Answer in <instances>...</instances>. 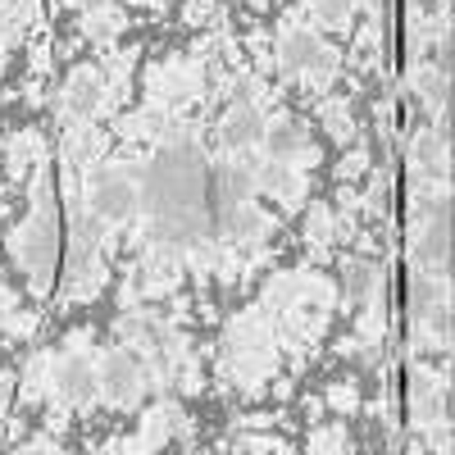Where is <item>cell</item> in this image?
I'll list each match as a JSON object with an SVG mask.
<instances>
[{
    "label": "cell",
    "mask_w": 455,
    "mask_h": 455,
    "mask_svg": "<svg viewBox=\"0 0 455 455\" xmlns=\"http://www.w3.org/2000/svg\"><path fill=\"white\" fill-rule=\"evenodd\" d=\"M205 187L210 169L196 146H160L141 178V210L150 214V233L173 246H192L205 233Z\"/></svg>",
    "instance_id": "6da1fadb"
},
{
    "label": "cell",
    "mask_w": 455,
    "mask_h": 455,
    "mask_svg": "<svg viewBox=\"0 0 455 455\" xmlns=\"http://www.w3.org/2000/svg\"><path fill=\"white\" fill-rule=\"evenodd\" d=\"M10 251L19 259V269L32 278L36 296H46L51 291V278H55V255H60V242H55V201H51L46 178H36V210L14 233Z\"/></svg>",
    "instance_id": "7a4b0ae2"
},
{
    "label": "cell",
    "mask_w": 455,
    "mask_h": 455,
    "mask_svg": "<svg viewBox=\"0 0 455 455\" xmlns=\"http://www.w3.org/2000/svg\"><path fill=\"white\" fill-rule=\"evenodd\" d=\"M83 205L100 219V223H124L141 210V182H132L128 169H96L87 182Z\"/></svg>",
    "instance_id": "3957f363"
},
{
    "label": "cell",
    "mask_w": 455,
    "mask_h": 455,
    "mask_svg": "<svg viewBox=\"0 0 455 455\" xmlns=\"http://www.w3.org/2000/svg\"><path fill=\"white\" fill-rule=\"evenodd\" d=\"M96 373H100V396L109 401V405H137V396H141V387H146V373H141V364H137V355L132 351H109L100 364H96Z\"/></svg>",
    "instance_id": "277c9868"
},
{
    "label": "cell",
    "mask_w": 455,
    "mask_h": 455,
    "mask_svg": "<svg viewBox=\"0 0 455 455\" xmlns=\"http://www.w3.org/2000/svg\"><path fill=\"white\" fill-rule=\"evenodd\" d=\"M278 64L283 73H319L332 64V51L323 46V36L306 28H283L278 32Z\"/></svg>",
    "instance_id": "5b68a950"
},
{
    "label": "cell",
    "mask_w": 455,
    "mask_h": 455,
    "mask_svg": "<svg viewBox=\"0 0 455 455\" xmlns=\"http://www.w3.org/2000/svg\"><path fill=\"white\" fill-rule=\"evenodd\" d=\"M446 251H451V219L446 210H437L419 233H414V264H419V274L433 278V283H446Z\"/></svg>",
    "instance_id": "8992f818"
},
{
    "label": "cell",
    "mask_w": 455,
    "mask_h": 455,
    "mask_svg": "<svg viewBox=\"0 0 455 455\" xmlns=\"http://www.w3.org/2000/svg\"><path fill=\"white\" fill-rule=\"evenodd\" d=\"M100 105H105L100 68H92V64L73 68L68 83H64V114H68V124H92L96 114H100Z\"/></svg>",
    "instance_id": "52a82bcc"
},
{
    "label": "cell",
    "mask_w": 455,
    "mask_h": 455,
    "mask_svg": "<svg viewBox=\"0 0 455 455\" xmlns=\"http://www.w3.org/2000/svg\"><path fill=\"white\" fill-rule=\"evenodd\" d=\"M205 196H214L219 219H228L237 205H246V201L255 196V173H251V169H242V164H219V169L210 173Z\"/></svg>",
    "instance_id": "ba28073f"
},
{
    "label": "cell",
    "mask_w": 455,
    "mask_h": 455,
    "mask_svg": "<svg viewBox=\"0 0 455 455\" xmlns=\"http://www.w3.org/2000/svg\"><path fill=\"white\" fill-rule=\"evenodd\" d=\"M259 146L269 150V160L274 164H306L310 160V146H306V132H300L291 119H274V124H264V137Z\"/></svg>",
    "instance_id": "9c48e42d"
},
{
    "label": "cell",
    "mask_w": 455,
    "mask_h": 455,
    "mask_svg": "<svg viewBox=\"0 0 455 455\" xmlns=\"http://www.w3.org/2000/svg\"><path fill=\"white\" fill-rule=\"evenodd\" d=\"M55 383H60V396H64L68 405H92V401L100 396V373H96V364L83 360V355L64 360Z\"/></svg>",
    "instance_id": "30bf717a"
},
{
    "label": "cell",
    "mask_w": 455,
    "mask_h": 455,
    "mask_svg": "<svg viewBox=\"0 0 455 455\" xmlns=\"http://www.w3.org/2000/svg\"><path fill=\"white\" fill-rule=\"evenodd\" d=\"M259 137H264V114L251 100H237L223 119V146L228 150H251V146H259Z\"/></svg>",
    "instance_id": "8fae6325"
},
{
    "label": "cell",
    "mask_w": 455,
    "mask_h": 455,
    "mask_svg": "<svg viewBox=\"0 0 455 455\" xmlns=\"http://www.w3.org/2000/svg\"><path fill=\"white\" fill-rule=\"evenodd\" d=\"M347 291H351L355 306H369V300H378V291H383V278H378L373 264L351 259V264H347Z\"/></svg>",
    "instance_id": "7c38bea8"
},
{
    "label": "cell",
    "mask_w": 455,
    "mask_h": 455,
    "mask_svg": "<svg viewBox=\"0 0 455 455\" xmlns=\"http://www.w3.org/2000/svg\"><path fill=\"white\" fill-rule=\"evenodd\" d=\"M255 187H264V192H274L278 201H300V178H291L287 173V164H274V169H264L259 178H255Z\"/></svg>",
    "instance_id": "4fadbf2b"
},
{
    "label": "cell",
    "mask_w": 455,
    "mask_h": 455,
    "mask_svg": "<svg viewBox=\"0 0 455 455\" xmlns=\"http://www.w3.org/2000/svg\"><path fill=\"white\" fill-rule=\"evenodd\" d=\"M32 156H42V137H36V132H19L10 141V173H23V164Z\"/></svg>",
    "instance_id": "5bb4252c"
},
{
    "label": "cell",
    "mask_w": 455,
    "mask_h": 455,
    "mask_svg": "<svg viewBox=\"0 0 455 455\" xmlns=\"http://www.w3.org/2000/svg\"><path fill=\"white\" fill-rule=\"evenodd\" d=\"M319 19L328 23V28H347V14H351V0H319Z\"/></svg>",
    "instance_id": "9a60e30c"
},
{
    "label": "cell",
    "mask_w": 455,
    "mask_h": 455,
    "mask_svg": "<svg viewBox=\"0 0 455 455\" xmlns=\"http://www.w3.org/2000/svg\"><path fill=\"white\" fill-rule=\"evenodd\" d=\"M323 237H332V214H328V210H315V214H310V242L323 246Z\"/></svg>",
    "instance_id": "2e32d148"
},
{
    "label": "cell",
    "mask_w": 455,
    "mask_h": 455,
    "mask_svg": "<svg viewBox=\"0 0 455 455\" xmlns=\"http://www.w3.org/2000/svg\"><path fill=\"white\" fill-rule=\"evenodd\" d=\"M68 10H100V5H109V0H64Z\"/></svg>",
    "instance_id": "e0dca14e"
},
{
    "label": "cell",
    "mask_w": 455,
    "mask_h": 455,
    "mask_svg": "<svg viewBox=\"0 0 455 455\" xmlns=\"http://www.w3.org/2000/svg\"><path fill=\"white\" fill-rule=\"evenodd\" d=\"M5 306H10V296H5V287H0V319H5Z\"/></svg>",
    "instance_id": "ac0fdd59"
}]
</instances>
